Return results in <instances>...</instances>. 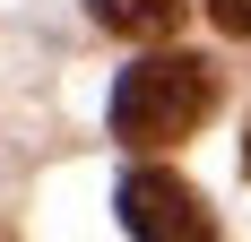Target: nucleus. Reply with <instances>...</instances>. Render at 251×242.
<instances>
[{"instance_id":"obj_1","label":"nucleus","mask_w":251,"mask_h":242,"mask_svg":"<svg viewBox=\"0 0 251 242\" xmlns=\"http://www.w3.org/2000/svg\"><path fill=\"white\" fill-rule=\"evenodd\" d=\"M208 113H217V70H208L200 52H148V61L122 70V87H113V139L122 147L191 139Z\"/></svg>"},{"instance_id":"obj_2","label":"nucleus","mask_w":251,"mask_h":242,"mask_svg":"<svg viewBox=\"0 0 251 242\" xmlns=\"http://www.w3.org/2000/svg\"><path fill=\"white\" fill-rule=\"evenodd\" d=\"M122 225H130V242H217L208 199L182 173H156V165L122 182Z\"/></svg>"},{"instance_id":"obj_3","label":"nucleus","mask_w":251,"mask_h":242,"mask_svg":"<svg viewBox=\"0 0 251 242\" xmlns=\"http://www.w3.org/2000/svg\"><path fill=\"white\" fill-rule=\"evenodd\" d=\"M87 9H96L104 35H130V44H156L191 18V0H87Z\"/></svg>"},{"instance_id":"obj_4","label":"nucleus","mask_w":251,"mask_h":242,"mask_svg":"<svg viewBox=\"0 0 251 242\" xmlns=\"http://www.w3.org/2000/svg\"><path fill=\"white\" fill-rule=\"evenodd\" d=\"M208 18L226 26V35H251V0H208Z\"/></svg>"},{"instance_id":"obj_5","label":"nucleus","mask_w":251,"mask_h":242,"mask_svg":"<svg viewBox=\"0 0 251 242\" xmlns=\"http://www.w3.org/2000/svg\"><path fill=\"white\" fill-rule=\"evenodd\" d=\"M243 173H251V121H243Z\"/></svg>"}]
</instances>
